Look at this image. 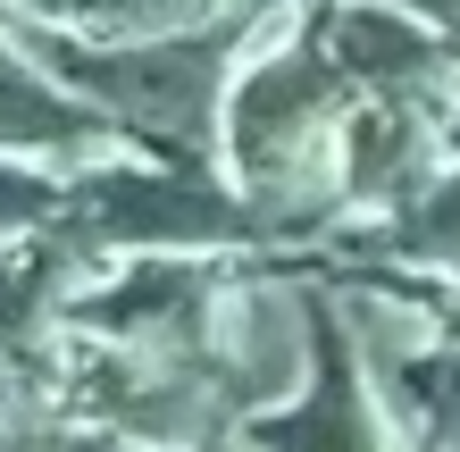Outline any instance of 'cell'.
Instances as JSON below:
<instances>
[{
  "label": "cell",
  "mask_w": 460,
  "mask_h": 452,
  "mask_svg": "<svg viewBox=\"0 0 460 452\" xmlns=\"http://www.w3.org/2000/svg\"><path fill=\"white\" fill-rule=\"evenodd\" d=\"M67 209L101 252H260L252 193L201 151H118L67 176Z\"/></svg>",
  "instance_id": "1"
},
{
  "label": "cell",
  "mask_w": 460,
  "mask_h": 452,
  "mask_svg": "<svg viewBox=\"0 0 460 452\" xmlns=\"http://www.w3.org/2000/svg\"><path fill=\"white\" fill-rule=\"evenodd\" d=\"M318 335H327V294L277 269H226L218 318H209V377H218L234 428L260 411H285L318 377Z\"/></svg>",
  "instance_id": "2"
},
{
  "label": "cell",
  "mask_w": 460,
  "mask_h": 452,
  "mask_svg": "<svg viewBox=\"0 0 460 452\" xmlns=\"http://www.w3.org/2000/svg\"><path fill=\"white\" fill-rule=\"evenodd\" d=\"M310 34L351 93L419 101V110H452L460 93V42L402 0H310Z\"/></svg>",
  "instance_id": "3"
},
{
  "label": "cell",
  "mask_w": 460,
  "mask_h": 452,
  "mask_svg": "<svg viewBox=\"0 0 460 452\" xmlns=\"http://www.w3.org/2000/svg\"><path fill=\"white\" fill-rule=\"evenodd\" d=\"M143 151L126 143V126L110 110H93L84 93H67L9 25H0V159H42V168H93V159Z\"/></svg>",
  "instance_id": "4"
},
{
  "label": "cell",
  "mask_w": 460,
  "mask_h": 452,
  "mask_svg": "<svg viewBox=\"0 0 460 452\" xmlns=\"http://www.w3.org/2000/svg\"><path fill=\"white\" fill-rule=\"evenodd\" d=\"M327 252H360V260H394V269L460 277V159L436 168L402 209H385V218H351Z\"/></svg>",
  "instance_id": "5"
},
{
  "label": "cell",
  "mask_w": 460,
  "mask_h": 452,
  "mask_svg": "<svg viewBox=\"0 0 460 452\" xmlns=\"http://www.w3.org/2000/svg\"><path fill=\"white\" fill-rule=\"evenodd\" d=\"M376 394L411 452H460V327L427 343L419 360H402L394 377H376Z\"/></svg>",
  "instance_id": "6"
},
{
  "label": "cell",
  "mask_w": 460,
  "mask_h": 452,
  "mask_svg": "<svg viewBox=\"0 0 460 452\" xmlns=\"http://www.w3.org/2000/svg\"><path fill=\"white\" fill-rule=\"evenodd\" d=\"M402 9H419L427 25H444V34L460 42V0H402Z\"/></svg>",
  "instance_id": "7"
},
{
  "label": "cell",
  "mask_w": 460,
  "mask_h": 452,
  "mask_svg": "<svg viewBox=\"0 0 460 452\" xmlns=\"http://www.w3.org/2000/svg\"><path fill=\"white\" fill-rule=\"evenodd\" d=\"M444 151L460 159V93H452V110H444Z\"/></svg>",
  "instance_id": "8"
}]
</instances>
